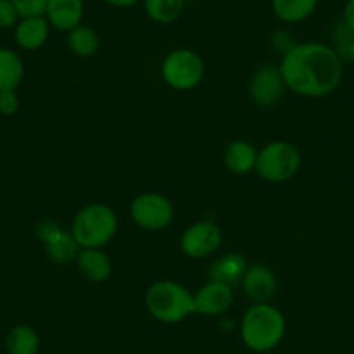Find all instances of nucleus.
<instances>
[{"instance_id": "obj_1", "label": "nucleus", "mask_w": 354, "mask_h": 354, "mask_svg": "<svg viewBox=\"0 0 354 354\" xmlns=\"http://www.w3.org/2000/svg\"><path fill=\"white\" fill-rule=\"evenodd\" d=\"M288 91L302 97H325L342 82V57L323 42H302L288 47L278 64Z\"/></svg>"}, {"instance_id": "obj_2", "label": "nucleus", "mask_w": 354, "mask_h": 354, "mask_svg": "<svg viewBox=\"0 0 354 354\" xmlns=\"http://www.w3.org/2000/svg\"><path fill=\"white\" fill-rule=\"evenodd\" d=\"M287 319L283 313L271 302L252 304L243 313L240 323V337L245 346L255 353H268L283 340Z\"/></svg>"}, {"instance_id": "obj_3", "label": "nucleus", "mask_w": 354, "mask_h": 354, "mask_svg": "<svg viewBox=\"0 0 354 354\" xmlns=\"http://www.w3.org/2000/svg\"><path fill=\"white\" fill-rule=\"evenodd\" d=\"M145 306L151 318L167 325L183 322L195 313L192 292L172 280H160L149 285L145 295Z\"/></svg>"}, {"instance_id": "obj_4", "label": "nucleus", "mask_w": 354, "mask_h": 354, "mask_svg": "<svg viewBox=\"0 0 354 354\" xmlns=\"http://www.w3.org/2000/svg\"><path fill=\"white\" fill-rule=\"evenodd\" d=\"M118 217L106 203H88L82 207L71 223V234L80 248H103L113 240Z\"/></svg>"}, {"instance_id": "obj_5", "label": "nucleus", "mask_w": 354, "mask_h": 354, "mask_svg": "<svg viewBox=\"0 0 354 354\" xmlns=\"http://www.w3.org/2000/svg\"><path fill=\"white\" fill-rule=\"evenodd\" d=\"M302 163L301 149L288 141H271L262 146L255 170L268 183H287L299 172Z\"/></svg>"}, {"instance_id": "obj_6", "label": "nucleus", "mask_w": 354, "mask_h": 354, "mask_svg": "<svg viewBox=\"0 0 354 354\" xmlns=\"http://www.w3.org/2000/svg\"><path fill=\"white\" fill-rule=\"evenodd\" d=\"M205 77V63L192 49L170 50L162 63V78L174 91H192Z\"/></svg>"}, {"instance_id": "obj_7", "label": "nucleus", "mask_w": 354, "mask_h": 354, "mask_svg": "<svg viewBox=\"0 0 354 354\" xmlns=\"http://www.w3.org/2000/svg\"><path fill=\"white\" fill-rule=\"evenodd\" d=\"M131 217L142 230L162 231L172 223L174 205L162 193L146 192L132 200Z\"/></svg>"}, {"instance_id": "obj_8", "label": "nucleus", "mask_w": 354, "mask_h": 354, "mask_svg": "<svg viewBox=\"0 0 354 354\" xmlns=\"http://www.w3.org/2000/svg\"><path fill=\"white\" fill-rule=\"evenodd\" d=\"M285 88L287 85L281 77L280 66L273 63L259 66L248 80V96L259 108H270L280 103Z\"/></svg>"}, {"instance_id": "obj_9", "label": "nucleus", "mask_w": 354, "mask_h": 354, "mask_svg": "<svg viewBox=\"0 0 354 354\" xmlns=\"http://www.w3.org/2000/svg\"><path fill=\"white\" fill-rule=\"evenodd\" d=\"M223 243V230L214 221L203 219L193 223L183 231L181 250L192 259L210 257Z\"/></svg>"}, {"instance_id": "obj_10", "label": "nucleus", "mask_w": 354, "mask_h": 354, "mask_svg": "<svg viewBox=\"0 0 354 354\" xmlns=\"http://www.w3.org/2000/svg\"><path fill=\"white\" fill-rule=\"evenodd\" d=\"M241 292L252 304H266L277 297L278 278L277 273L266 264H248L240 283Z\"/></svg>"}, {"instance_id": "obj_11", "label": "nucleus", "mask_w": 354, "mask_h": 354, "mask_svg": "<svg viewBox=\"0 0 354 354\" xmlns=\"http://www.w3.org/2000/svg\"><path fill=\"white\" fill-rule=\"evenodd\" d=\"M234 288L209 280L193 294V309L203 316H221L233 306Z\"/></svg>"}, {"instance_id": "obj_12", "label": "nucleus", "mask_w": 354, "mask_h": 354, "mask_svg": "<svg viewBox=\"0 0 354 354\" xmlns=\"http://www.w3.org/2000/svg\"><path fill=\"white\" fill-rule=\"evenodd\" d=\"M46 19L50 28L57 32H70L82 25L84 18V0H49Z\"/></svg>"}, {"instance_id": "obj_13", "label": "nucleus", "mask_w": 354, "mask_h": 354, "mask_svg": "<svg viewBox=\"0 0 354 354\" xmlns=\"http://www.w3.org/2000/svg\"><path fill=\"white\" fill-rule=\"evenodd\" d=\"M75 262L82 277L93 283H103L113 271L111 257L103 248H80Z\"/></svg>"}, {"instance_id": "obj_14", "label": "nucleus", "mask_w": 354, "mask_h": 354, "mask_svg": "<svg viewBox=\"0 0 354 354\" xmlns=\"http://www.w3.org/2000/svg\"><path fill=\"white\" fill-rule=\"evenodd\" d=\"M248 268L247 257L240 252H227L210 264L209 280L236 287L243 280V274Z\"/></svg>"}, {"instance_id": "obj_15", "label": "nucleus", "mask_w": 354, "mask_h": 354, "mask_svg": "<svg viewBox=\"0 0 354 354\" xmlns=\"http://www.w3.org/2000/svg\"><path fill=\"white\" fill-rule=\"evenodd\" d=\"M50 25L46 16H32V18H21L16 25L15 39L21 49L39 50L49 39Z\"/></svg>"}, {"instance_id": "obj_16", "label": "nucleus", "mask_w": 354, "mask_h": 354, "mask_svg": "<svg viewBox=\"0 0 354 354\" xmlns=\"http://www.w3.org/2000/svg\"><path fill=\"white\" fill-rule=\"evenodd\" d=\"M257 155V148L252 142L236 139V141H231L224 149V165L231 174L243 176L255 170Z\"/></svg>"}, {"instance_id": "obj_17", "label": "nucleus", "mask_w": 354, "mask_h": 354, "mask_svg": "<svg viewBox=\"0 0 354 354\" xmlns=\"http://www.w3.org/2000/svg\"><path fill=\"white\" fill-rule=\"evenodd\" d=\"M271 8L280 21L295 25L311 18L318 8V0H271Z\"/></svg>"}, {"instance_id": "obj_18", "label": "nucleus", "mask_w": 354, "mask_h": 354, "mask_svg": "<svg viewBox=\"0 0 354 354\" xmlns=\"http://www.w3.org/2000/svg\"><path fill=\"white\" fill-rule=\"evenodd\" d=\"M25 77L23 61L15 50L0 47V93L16 91Z\"/></svg>"}, {"instance_id": "obj_19", "label": "nucleus", "mask_w": 354, "mask_h": 354, "mask_svg": "<svg viewBox=\"0 0 354 354\" xmlns=\"http://www.w3.org/2000/svg\"><path fill=\"white\" fill-rule=\"evenodd\" d=\"M40 337L30 325H16L6 337L8 354H39Z\"/></svg>"}, {"instance_id": "obj_20", "label": "nucleus", "mask_w": 354, "mask_h": 354, "mask_svg": "<svg viewBox=\"0 0 354 354\" xmlns=\"http://www.w3.org/2000/svg\"><path fill=\"white\" fill-rule=\"evenodd\" d=\"M46 245V254L56 264H70L77 259L80 247L75 241L71 231L61 230L53 240H49Z\"/></svg>"}, {"instance_id": "obj_21", "label": "nucleus", "mask_w": 354, "mask_h": 354, "mask_svg": "<svg viewBox=\"0 0 354 354\" xmlns=\"http://www.w3.org/2000/svg\"><path fill=\"white\" fill-rule=\"evenodd\" d=\"M142 6L151 21L170 25L181 18L186 0H142Z\"/></svg>"}, {"instance_id": "obj_22", "label": "nucleus", "mask_w": 354, "mask_h": 354, "mask_svg": "<svg viewBox=\"0 0 354 354\" xmlns=\"http://www.w3.org/2000/svg\"><path fill=\"white\" fill-rule=\"evenodd\" d=\"M68 47L78 57H93L100 50V35L91 26L78 25L68 32Z\"/></svg>"}, {"instance_id": "obj_23", "label": "nucleus", "mask_w": 354, "mask_h": 354, "mask_svg": "<svg viewBox=\"0 0 354 354\" xmlns=\"http://www.w3.org/2000/svg\"><path fill=\"white\" fill-rule=\"evenodd\" d=\"M18 11L19 18H32V16L46 15L49 0H11Z\"/></svg>"}, {"instance_id": "obj_24", "label": "nucleus", "mask_w": 354, "mask_h": 354, "mask_svg": "<svg viewBox=\"0 0 354 354\" xmlns=\"http://www.w3.org/2000/svg\"><path fill=\"white\" fill-rule=\"evenodd\" d=\"M19 19L21 18L11 0H0V30L15 28Z\"/></svg>"}, {"instance_id": "obj_25", "label": "nucleus", "mask_w": 354, "mask_h": 354, "mask_svg": "<svg viewBox=\"0 0 354 354\" xmlns=\"http://www.w3.org/2000/svg\"><path fill=\"white\" fill-rule=\"evenodd\" d=\"M61 230H63V227L59 226V223L46 217V219H40L39 224H37V236L42 240V243H47V241L53 240Z\"/></svg>"}, {"instance_id": "obj_26", "label": "nucleus", "mask_w": 354, "mask_h": 354, "mask_svg": "<svg viewBox=\"0 0 354 354\" xmlns=\"http://www.w3.org/2000/svg\"><path fill=\"white\" fill-rule=\"evenodd\" d=\"M19 110V100L16 96V91H4L0 93V113L6 117L16 115Z\"/></svg>"}, {"instance_id": "obj_27", "label": "nucleus", "mask_w": 354, "mask_h": 354, "mask_svg": "<svg viewBox=\"0 0 354 354\" xmlns=\"http://www.w3.org/2000/svg\"><path fill=\"white\" fill-rule=\"evenodd\" d=\"M342 25L347 32L354 35V0H347L342 9Z\"/></svg>"}, {"instance_id": "obj_28", "label": "nucleus", "mask_w": 354, "mask_h": 354, "mask_svg": "<svg viewBox=\"0 0 354 354\" xmlns=\"http://www.w3.org/2000/svg\"><path fill=\"white\" fill-rule=\"evenodd\" d=\"M106 4L113 6V8H118V9H127V8H132V6H136L139 2V0H104Z\"/></svg>"}, {"instance_id": "obj_29", "label": "nucleus", "mask_w": 354, "mask_h": 354, "mask_svg": "<svg viewBox=\"0 0 354 354\" xmlns=\"http://www.w3.org/2000/svg\"><path fill=\"white\" fill-rule=\"evenodd\" d=\"M349 57H351V61L354 63V40L351 42V46H349Z\"/></svg>"}]
</instances>
